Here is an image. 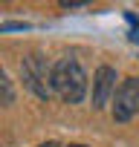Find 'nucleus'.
Wrapping results in <instances>:
<instances>
[{
	"instance_id": "nucleus-8",
	"label": "nucleus",
	"mask_w": 139,
	"mask_h": 147,
	"mask_svg": "<svg viewBox=\"0 0 139 147\" xmlns=\"http://www.w3.org/2000/svg\"><path fill=\"white\" fill-rule=\"evenodd\" d=\"M81 6H87L84 0H61V9H81Z\"/></svg>"
},
{
	"instance_id": "nucleus-2",
	"label": "nucleus",
	"mask_w": 139,
	"mask_h": 147,
	"mask_svg": "<svg viewBox=\"0 0 139 147\" xmlns=\"http://www.w3.org/2000/svg\"><path fill=\"white\" fill-rule=\"evenodd\" d=\"M20 81H23V87H26L35 98L49 101V95H52L49 66H46V61H44L38 52H32V55H26V58L20 61Z\"/></svg>"
},
{
	"instance_id": "nucleus-7",
	"label": "nucleus",
	"mask_w": 139,
	"mask_h": 147,
	"mask_svg": "<svg viewBox=\"0 0 139 147\" xmlns=\"http://www.w3.org/2000/svg\"><path fill=\"white\" fill-rule=\"evenodd\" d=\"M125 18H127V23H130V38L139 40V20H136V15H133V12H125Z\"/></svg>"
},
{
	"instance_id": "nucleus-3",
	"label": "nucleus",
	"mask_w": 139,
	"mask_h": 147,
	"mask_svg": "<svg viewBox=\"0 0 139 147\" xmlns=\"http://www.w3.org/2000/svg\"><path fill=\"white\" fill-rule=\"evenodd\" d=\"M139 115V78H125L113 92V121L125 124Z\"/></svg>"
},
{
	"instance_id": "nucleus-5",
	"label": "nucleus",
	"mask_w": 139,
	"mask_h": 147,
	"mask_svg": "<svg viewBox=\"0 0 139 147\" xmlns=\"http://www.w3.org/2000/svg\"><path fill=\"white\" fill-rule=\"evenodd\" d=\"M0 104H3V107L15 104V87H12V81H9L3 66H0Z\"/></svg>"
},
{
	"instance_id": "nucleus-6",
	"label": "nucleus",
	"mask_w": 139,
	"mask_h": 147,
	"mask_svg": "<svg viewBox=\"0 0 139 147\" xmlns=\"http://www.w3.org/2000/svg\"><path fill=\"white\" fill-rule=\"evenodd\" d=\"M29 29V23H20V20H9V23H0V35L3 32H23Z\"/></svg>"
},
{
	"instance_id": "nucleus-9",
	"label": "nucleus",
	"mask_w": 139,
	"mask_h": 147,
	"mask_svg": "<svg viewBox=\"0 0 139 147\" xmlns=\"http://www.w3.org/2000/svg\"><path fill=\"white\" fill-rule=\"evenodd\" d=\"M38 147H61L58 141H44V144H38Z\"/></svg>"
},
{
	"instance_id": "nucleus-4",
	"label": "nucleus",
	"mask_w": 139,
	"mask_h": 147,
	"mask_svg": "<svg viewBox=\"0 0 139 147\" xmlns=\"http://www.w3.org/2000/svg\"><path fill=\"white\" fill-rule=\"evenodd\" d=\"M116 81H119L116 69L107 66V63L93 72V110H104L110 104V98L116 92Z\"/></svg>"
},
{
	"instance_id": "nucleus-1",
	"label": "nucleus",
	"mask_w": 139,
	"mask_h": 147,
	"mask_svg": "<svg viewBox=\"0 0 139 147\" xmlns=\"http://www.w3.org/2000/svg\"><path fill=\"white\" fill-rule=\"evenodd\" d=\"M49 87L67 104H81L87 95V72L76 58H58L49 69Z\"/></svg>"
},
{
	"instance_id": "nucleus-10",
	"label": "nucleus",
	"mask_w": 139,
	"mask_h": 147,
	"mask_svg": "<svg viewBox=\"0 0 139 147\" xmlns=\"http://www.w3.org/2000/svg\"><path fill=\"white\" fill-rule=\"evenodd\" d=\"M67 147H87V144H67Z\"/></svg>"
}]
</instances>
